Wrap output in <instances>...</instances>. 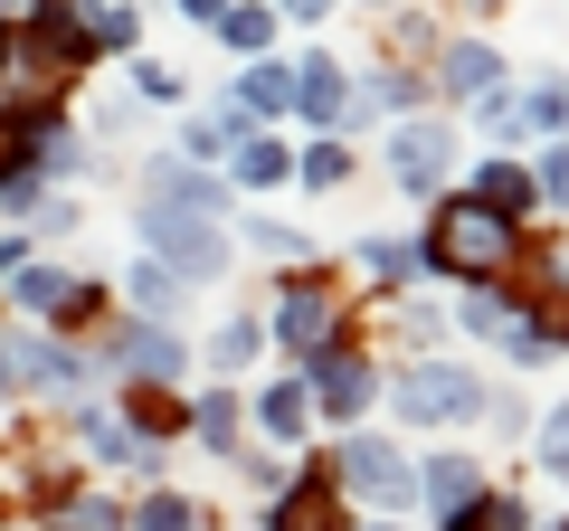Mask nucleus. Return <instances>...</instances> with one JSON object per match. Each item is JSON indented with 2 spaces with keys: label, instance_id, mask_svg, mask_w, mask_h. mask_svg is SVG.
<instances>
[{
  "label": "nucleus",
  "instance_id": "obj_17",
  "mask_svg": "<svg viewBox=\"0 0 569 531\" xmlns=\"http://www.w3.org/2000/svg\"><path fill=\"white\" fill-rule=\"evenodd\" d=\"M284 104H295V77H284L276 58H266V67H247V86H238V114H284Z\"/></svg>",
  "mask_w": 569,
  "mask_h": 531
},
{
  "label": "nucleus",
  "instance_id": "obj_35",
  "mask_svg": "<svg viewBox=\"0 0 569 531\" xmlns=\"http://www.w3.org/2000/svg\"><path fill=\"white\" fill-rule=\"evenodd\" d=\"M219 10H228V0H181V20H219Z\"/></svg>",
  "mask_w": 569,
  "mask_h": 531
},
{
  "label": "nucleus",
  "instance_id": "obj_6",
  "mask_svg": "<svg viewBox=\"0 0 569 531\" xmlns=\"http://www.w3.org/2000/svg\"><path fill=\"white\" fill-rule=\"evenodd\" d=\"M437 77H447V96H475V104H503V58H493L485 39H456L447 58H437Z\"/></svg>",
  "mask_w": 569,
  "mask_h": 531
},
{
  "label": "nucleus",
  "instance_id": "obj_34",
  "mask_svg": "<svg viewBox=\"0 0 569 531\" xmlns=\"http://www.w3.org/2000/svg\"><path fill=\"white\" fill-rule=\"evenodd\" d=\"M276 10H284V20H323L332 0H276Z\"/></svg>",
  "mask_w": 569,
  "mask_h": 531
},
{
  "label": "nucleus",
  "instance_id": "obj_2",
  "mask_svg": "<svg viewBox=\"0 0 569 531\" xmlns=\"http://www.w3.org/2000/svg\"><path fill=\"white\" fill-rule=\"evenodd\" d=\"M503 257H512V219L485 200H456L437 219V247H427V266H456V275H493Z\"/></svg>",
  "mask_w": 569,
  "mask_h": 531
},
{
  "label": "nucleus",
  "instance_id": "obj_12",
  "mask_svg": "<svg viewBox=\"0 0 569 531\" xmlns=\"http://www.w3.org/2000/svg\"><path fill=\"white\" fill-rule=\"evenodd\" d=\"M276 342H295V351H323V342H332V304H323L313 285H295V294L276 304Z\"/></svg>",
  "mask_w": 569,
  "mask_h": 531
},
{
  "label": "nucleus",
  "instance_id": "obj_30",
  "mask_svg": "<svg viewBox=\"0 0 569 531\" xmlns=\"http://www.w3.org/2000/svg\"><path fill=\"white\" fill-rule=\"evenodd\" d=\"M531 190H550V200L569 209V143H550V152H541V181H531Z\"/></svg>",
  "mask_w": 569,
  "mask_h": 531
},
{
  "label": "nucleus",
  "instance_id": "obj_11",
  "mask_svg": "<svg viewBox=\"0 0 569 531\" xmlns=\"http://www.w3.org/2000/svg\"><path fill=\"white\" fill-rule=\"evenodd\" d=\"M418 493L437 512H466V503H485V474H475V455H427L418 465Z\"/></svg>",
  "mask_w": 569,
  "mask_h": 531
},
{
  "label": "nucleus",
  "instance_id": "obj_27",
  "mask_svg": "<svg viewBox=\"0 0 569 531\" xmlns=\"http://www.w3.org/2000/svg\"><path fill=\"white\" fill-rule=\"evenodd\" d=\"M295 171H305L313 190H342V171H351V162H342V143H313V152H305Z\"/></svg>",
  "mask_w": 569,
  "mask_h": 531
},
{
  "label": "nucleus",
  "instance_id": "obj_37",
  "mask_svg": "<svg viewBox=\"0 0 569 531\" xmlns=\"http://www.w3.org/2000/svg\"><path fill=\"white\" fill-rule=\"evenodd\" d=\"M370 531H399V522H370Z\"/></svg>",
  "mask_w": 569,
  "mask_h": 531
},
{
  "label": "nucleus",
  "instance_id": "obj_32",
  "mask_svg": "<svg viewBox=\"0 0 569 531\" xmlns=\"http://www.w3.org/2000/svg\"><path fill=\"white\" fill-rule=\"evenodd\" d=\"M522 114H531V123H541V133H560V123H569V96H560V86H541V96H531V104H522Z\"/></svg>",
  "mask_w": 569,
  "mask_h": 531
},
{
  "label": "nucleus",
  "instance_id": "obj_24",
  "mask_svg": "<svg viewBox=\"0 0 569 531\" xmlns=\"http://www.w3.org/2000/svg\"><path fill=\"white\" fill-rule=\"evenodd\" d=\"M200 437H209V447H238V399H228V389L200 399Z\"/></svg>",
  "mask_w": 569,
  "mask_h": 531
},
{
  "label": "nucleus",
  "instance_id": "obj_3",
  "mask_svg": "<svg viewBox=\"0 0 569 531\" xmlns=\"http://www.w3.org/2000/svg\"><path fill=\"white\" fill-rule=\"evenodd\" d=\"M399 409L427 418V428H466V418H485V389H475L456 361H418L408 389H399Z\"/></svg>",
  "mask_w": 569,
  "mask_h": 531
},
{
  "label": "nucleus",
  "instance_id": "obj_28",
  "mask_svg": "<svg viewBox=\"0 0 569 531\" xmlns=\"http://www.w3.org/2000/svg\"><path fill=\"white\" fill-rule=\"evenodd\" d=\"M228 143H238V114H200V123H190V152H200V162L228 152Z\"/></svg>",
  "mask_w": 569,
  "mask_h": 531
},
{
  "label": "nucleus",
  "instance_id": "obj_29",
  "mask_svg": "<svg viewBox=\"0 0 569 531\" xmlns=\"http://www.w3.org/2000/svg\"><path fill=\"white\" fill-rule=\"evenodd\" d=\"M133 304H142V313L171 304V266H133Z\"/></svg>",
  "mask_w": 569,
  "mask_h": 531
},
{
  "label": "nucleus",
  "instance_id": "obj_33",
  "mask_svg": "<svg viewBox=\"0 0 569 531\" xmlns=\"http://www.w3.org/2000/svg\"><path fill=\"white\" fill-rule=\"evenodd\" d=\"M67 531H114V512H104V503H77V512H67Z\"/></svg>",
  "mask_w": 569,
  "mask_h": 531
},
{
  "label": "nucleus",
  "instance_id": "obj_7",
  "mask_svg": "<svg viewBox=\"0 0 569 531\" xmlns=\"http://www.w3.org/2000/svg\"><path fill=\"white\" fill-rule=\"evenodd\" d=\"M10 380H39L48 399H77L86 361H77V351H58V342H10Z\"/></svg>",
  "mask_w": 569,
  "mask_h": 531
},
{
  "label": "nucleus",
  "instance_id": "obj_16",
  "mask_svg": "<svg viewBox=\"0 0 569 531\" xmlns=\"http://www.w3.org/2000/svg\"><path fill=\"white\" fill-rule=\"evenodd\" d=\"M219 39L238 48V58H257V48L276 39V10H266V0H238V10H219Z\"/></svg>",
  "mask_w": 569,
  "mask_h": 531
},
{
  "label": "nucleus",
  "instance_id": "obj_21",
  "mask_svg": "<svg viewBox=\"0 0 569 531\" xmlns=\"http://www.w3.org/2000/svg\"><path fill=\"white\" fill-rule=\"evenodd\" d=\"M20 304L29 313H58V304H77V285H67L58 266H20Z\"/></svg>",
  "mask_w": 569,
  "mask_h": 531
},
{
  "label": "nucleus",
  "instance_id": "obj_25",
  "mask_svg": "<svg viewBox=\"0 0 569 531\" xmlns=\"http://www.w3.org/2000/svg\"><path fill=\"white\" fill-rule=\"evenodd\" d=\"M361 266H370V275H418L427 247H389V238H370V247H361Z\"/></svg>",
  "mask_w": 569,
  "mask_h": 531
},
{
  "label": "nucleus",
  "instance_id": "obj_13",
  "mask_svg": "<svg viewBox=\"0 0 569 531\" xmlns=\"http://www.w3.org/2000/svg\"><path fill=\"white\" fill-rule=\"evenodd\" d=\"M295 104H305L313 123H351V96H342V67H332V58H313L305 77H295Z\"/></svg>",
  "mask_w": 569,
  "mask_h": 531
},
{
  "label": "nucleus",
  "instance_id": "obj_5",
  "mask_svg": "<svg viewBox=\"0 0 569 531\" xmlns=\"http://www.w3.org/2000/svg\"><path fill=\"white\" fill-rule=\"evenodd\" d=\"M447 162H456L447 123H399V133H389V181H399V190H437Z\"/></svg>",
  "mask_w": 569,
  "mask_h": 531
},
{
  "label": "nucleus",
  "instance_id": "obj_15",
  "mask_svg": "<svg viewBox=\"0 0 569 531\" xmlns=\"http://www.w3.org/2000/svg\"><path fill=\"white\" fill-rule=\"evenodd\" d=\"M522 313H531V304H512V294H493V285H485V294L466 304V332H485V342H512V332H531Z\"/></svg>",
  "mask_w": 569,
  "mask_h": 531
},
{
  "label": "nucleus",
  "instance_id": "obj_18",
  "mask_svg": "<svg viewBox=\"0 0 569 531\" xmlns=\"http://www.w3.org/2000/svg\"><path fill=\"white\" fill-rule=\"evenodd\" d=\"M284 171H295V152H284V143H266V133H247V143H238V181L247 190H276Z\"/></svg>",
  "mask_w": 569,
  "mask_h": 531
},
{
  "label": "nucleus",
  "instance_id": "obj_19",
  "mask_svg": "<svg viewBox=\"0 0 569 531\" xmlns=\"http://www.w3.org/2000/svg\"><path fill=\"white\" fill-rule=\"evenodd\" d=\"M475 200H485V209H503V219H522V209H531V171H512V162H485Z\"/></svg>",
  "mask_w": 569,
  "mask_h": 531
},
{
  "label": "nucleus",
  "instance_id": "obj_31",
  "mask_svg": "<svg viewBox=\"0 0 569 531\" xmlns=\"http://www.w3.org/2000/svg\"><path fill=\"white\" fill-rule=\"evenodd\" d=\"M133 86H142V104H181V77L171 67H133Z\"/></svg>",
  "mask_w": 569,
  "mask_h": 531
},
{
  "label": "nucleus",
  "instance_id": "obj_4",
  "mask_svg": "<svg viewBox=\"0 0 569 531\" xmlns=\"http://www.w3.org/2000/svg\"><path fill=\"white\" fill-rule=\"evenodd\" d=\"M342 484L370 493V503H418V465L399 447H380V437H351L342 447Z\"/></svg>",
  "mask_w": 569,
  "mask_h": 531
},
{
  "label": "nucleus",
  "instance_id": "obj_26",
  "mask_svg": "<svg viewBox=\"0 0 569 531\" xmlns=\"http://www.w3.org/2000/svg\"><path fill=\"white\" fill-rule=\"evenodd\" d=\"M541 465H550V474L569 484V399H560V409L541 418Z\"/></svg>",
  "mask_w": 569,
  "mask_h": 531
},
{
  "label": "nucleus",
  "instance_id": "obj_23",
  "mask_svg": "<svg viewBox=\"0 0 569 531\" xmlns=\"http://www.w3.org/2000/svg\"><path fill=\"white\" fill-rule=\"evenodd\" d=\"M257 342H266V332L238 313V323H219V332H209V361H219V370H238V361H257Z\"/></svg>",
  "mask_w": 569,
  "mask_h": 531
},
{
  "label": "nucleus",
  "instance_id": "obj_8",
  "mask_svg": "<svg viewBox=\"0 0 569 531\" xmlns=\"http://www.w3.org/2000/svg\"><path fill=\"white\" fill-rule=\"evenodd\" d=\"M181 361H190V351L171 342L162 323H133V332L114 342V370H133V380H181Z\"/></svg>",
  "mask_w": 569,
  "mask_h": 531
},
{
  "label": "nucleus",
  "instance_id": "obj_20",
  "mask_svg": "<svg viewBox=\"0 0 569 531\" xmlns=\"http://www.w3.org/2000/svg\"><path fill=\"white\" fill-rule=\"evenodd\" d=\"M257 418H266V437H305V380H284V389H266V399H257Z\"/></svg>",
  "mask_w": 569,
  "mask_h": 531
},
{
  "label": "nucleus",
  "instance_id": "obj_10",
  "mask_svg": "<svg viewBox=\"0 0 569 531\" xmlns=\"http://www.w3.org/2000/svg\"><path fill=\"white\" fill-rule=\"evenodd\" d=\"M142 200H162V209H200V219H219L228 209V190L209 181V171H190V162H152V190Z\"/></svg>",
  "mask_w": 569,
  "mask_h": 531
},
{
  "label": "nucleus",
  "instance_id": "obj_36",
  "mask_svg": "<svg viewBox=\"0 0 569 531\" xmlns=\"http://www.w3.org/2000/svg\"><path fill=\"white\" fill-rule=\"evenodd\" d=\"M0 399H10V342H0Z\"/></svg>",
  "mask_w": 569,
  "mask_h": 531
},
{
  "label": "nucleus",
  "instance_id": "obj_22",
  "mask_svg": "<svg viewBox=\"0 0 569 531\" xmlns=\"http://www.w3.org/2000/svg\"><path fill=\"white\" fill-rule=\"evenodd\" d=\"M133 531H200V503H190V493H152V503L133 512Z\"/></svg>",
  "mask_w": 569,
  "mask_h": 531
},
{
  "label": "nucleus",
  "instance_id": "obj_9",
  "mask_svg": "<svg viewBox=\"0 0 569 531\" xmlns=\"http://www.w3.org/2000/svg\"><path fill=\"white\" fill-rule=\"evenodd\" d=\"M313 389H323V418H361L370 409V361H361V351H323Z\"/></svg>",
  "mask_w": 569,
  "mask_h": 531
},
{
  "label": "nucleus",
  "instance_id": "obj_1",
  "mask_svg": "<svg viewBox=\"0 0 569 531\" xmlns=\"http://www.w3.org/2000/svg\"><path fill=\"white\" fill-rule=\"evenodd\" d=\"M142 238H152V257H162L171 275H190V285L228 275V238H219V219H200V209H162V200H142Z\"/></svg>",
  "mask_w": 569,
  "mask_h": 531
},
{
  "label": "nucleus",
  "instance_id": "obj_14",
  "mask_svg": "<svg viewBox=\"0 0 569 531\" xmlns=\"http://www.w3.org/2000/svg\"><path fill=\"white\" fill-rule=\"evenodd\" d=\"M284 503H276V522L266 531H323V512H332V474H305V484H276Z\"/></svg>",
  "mask_w": 569,
  "mask_h": 531
}]
</instances>
